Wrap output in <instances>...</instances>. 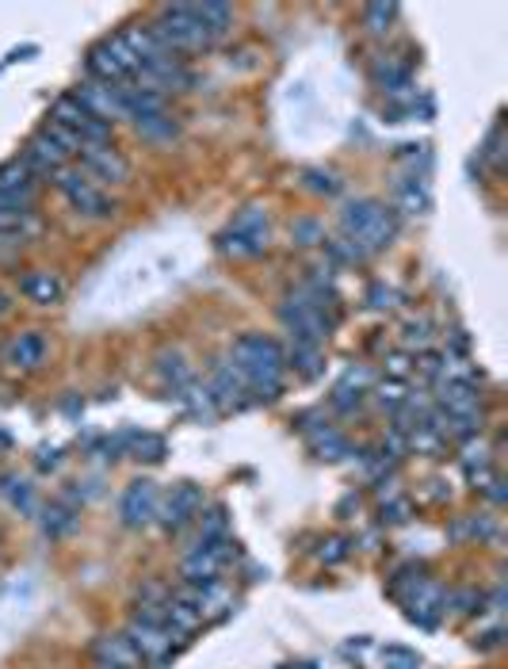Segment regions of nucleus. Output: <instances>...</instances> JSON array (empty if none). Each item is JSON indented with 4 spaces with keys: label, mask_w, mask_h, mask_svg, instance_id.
Returning a JSON list of instances; mask_svg holds the SVG:
<instances>
[{
    "label": "nucleus",
    "mask_w": 508,
    "mask_h": 669,
    "mask_svg": "<svg viewBox=\"0 0 508 669\" xmlns=\"http://www.w3.org/2000/svg\"><path fill=\"white\" fill-rule=\"evenodd\" d=\"M230 363L237 368V375H241L245 391L252 398H265V402H272V398L283 391V375H287V356L279 349V341L265 333H245L234 341L230 349Z\"/></svg>",
    "instance_id": "1"
},
{
    "label": "nucleus",
    "mask_w": 508,
    "mask_h": 669,
    "mask_svg": "<svg viewBox=\"0 0 508 669\" xmlns=\"http://www.w3.org/2000/svg\"><path fill=\"white\" fill-rule=\"evenodd\" d=\"M134 84H142V89L157 92V96L168 100V92H184L191 84V73L184 70L180 58H165V62L149 65V70H142L138 78H134Z\"/></svg>",
    "instance_id": "16"
},
{
    "label": "nucleus",
    "mask_w": 508,
    "mask_h": 669,
    "mask_svg": "<svg viewBox=\"0 0 508 669\" xmlns=\"http://www.w3.org/2000/svg\"><path fill=\"white\" fill-rule=\"evenodd\" d=\"M313 447L321 452V460H341V455H349V444H344V436H336L333 429H321V433L313 436Z\"/></svg>",
    "instance_id": "34"
},
{
    "label": "nucleus",
    "mask_w": 508,
    "mask_h": 669,
    "mask_svg": "<svg viewBox=\"0 0 508 669\" xmlns=\"http://www.w3.org/2000/svg\"><path fill=\"white\" fill-rule=\"evenodd\" d=\"M157 379L176 398H180L191 383H196V375H191V363L184 360V352H160L157 356Z\"/></svg>",
    "instance_id": "23"
},
{
    "label": "nucleus",
    "mask_w": 508,
    "mask_h": 669,
    "mask_svg": "<svg viewBox=\"0 0 508 669\" xmlns=\"http://www.w3.org/2000/svg\"><path fill=\"white\" fill-rule=\"evenodd\" d=\"M203 510V490L196 482H180V486H173V494L165 497V502H157V521L160 528L168 532H180L184 524H191Z\"/></svg>",
    "instance_id": "11"
},
{
    "label": "nucleus",
    "mask_w": 508,
    "mask_h": 669,
    "mask_svg": "<svg viewBox=\"0 0 508 669\" xmlns=\"http://www.w3.org/2000/svg\"><path fill=\"white\" fill-rule=\"evenodd\" d=\"M20 295L35 307H58L65 299V279L50 268H31L20 276Z\"/></svg>",
    "instance_id": "17"
},
{
    "label": "nucleus",
    "mask_w": 508,
    "mask_h": 669,
    "mask_svg": "<svg viewBox=\"0 0 508 669\" xmlns=\"http://www.w3.org/2000/svg\"><path fill=\"white\" fill-rule=\"evenodd\" d=\"M394 215L402 218V215H425L428 210V188H425V181L421 176H405V181H397V188H394Z\"/></svg>",
    "instance_id": "24"
},
{
    "label": "nucleus",
    "mask_w": 508,
    "mask_h": 669,
    "mask_svg": "<svg viewBox=\"0 0 508 669\" xmlns=\"http://www.w3.org/2000/svg\"><path fill=\"white\" fill-rule=\"evenodd\" d=\"M272 241V226H268V210L260 203H249L245 210H237L234 223L218 234V249L226 257H260Z\"/></svg>",
    "instance_id": "4"
},
{
    "label": "nucleus",
    "mask_w": 508,
    "mask_h": 669,
    "mask_svg": "<svg viewBox=\"0 0 508 669\" xmlns=\"http://www.w3.org/2000/svg\"><path fill=\"white\" fill-rule=\"evenodd\" d=\"M157 502H160V494H157L154 482L138 478V482L126 486L123 502H118V516H123L126 528H146V524L157 521Z\"/></svg>",
    "instance_id": "13"
},
{
    "label": "nucleus",
    "mask_w": 508,
    "mask_h": 669,
    "mask_svg": "<svg viewBox=\"0 0 508 669\" xmlns=\"http://www.w3.org/2000/svg\"><path fill=\"white\" fill-rule=\"evenodd\" d=\"M54 188L65 196V203L73 207V215L92 218V223H107V218H115V210H118V203L107 196V188L92 184L81 168H62V173L54 176Z\"/></svg>",
    "instance_id": "5"
},
{
    "label": "nucleus",
    "mask_w": 508,
    "mask_h": 669,
    "mask_svg": "<svg viewBox=\"0 0 508 669\" xmlns=\"http://www.w3.org/2000/svg\"><path fill=\"white\" fill-rule=\"evenodd\" d=\"M307 188H310V192H325V196H333V192L341 188V184H336L329 173H318V168H310V173H307Z\"/></svg>",
    "instance_id": "39"
},
{
    "label": "nucleus",
    "mask_w": 508,
    "mask_h": 669,
    "mask_svg": "<svg viewBox=\"0 0 508 669\" xmlns=\"http://www.w3.org/2000/svg\"><path fill=\"white\" fill-rule=\"evenodd\" d=\"M118 89H123V84L84 81V84H77V92H73V100H77V104H81L89 115H96L100 123L115 126V119H123V100H118Z\"/></svg>",
    "instance_id": "14"
},
{
    "label": "nucleus",
    "mask_w": 508,
    "mask_h": 669,
    "mask_svg": "<svg viewBox=\"0 0 508 669\" xmlns=\"http://www.w3.org/2000/svg\"><path fill=\"white\" fill-rule=\"evenodd\" d=\"M39 176L20 157L0 165V207H35Z\"/></svg>",
    "instance_id": "12"
},
{
    "label": "nucleus",
    "mask_w": 508,
    "mask_h": 669,
    "mask_svg": "<svg viewBox=\"0 0 508 669\" xmlns=\"http://www.w3.org/2000/svg\"><path fill=\"white\" fill-rule=\"evenodd\" d=\"M375 398H379V405H383V410L397 413L405 405V398H409V387H405L402 379H383V383L375 387Z\"/></svg>",
    "instance_id": "33"
},
{
    "label": "nucleus",
    "mask_w": 508,
    "mask_h": 669,
    "mask_svg": "<svg viewBox=\"0 0 508 669\" xmlns=\"http://www.w3.org/2000/svg\"><path fill=\"white\" fill-rule=\"evenodd\" d=\"M134 131H138L146 142H173L176 134H180V123H176V115L165 107V112H154V115H146V119H134Z\"/></svg>",
    "instance_id": "26"
},
{
    "label": "nucleus",
    "mask_w": 508,
    "mask_h": 669,
    "mask_svg": "<svg viewBox=\"0 0 508 669\" xmlns=\"http://www.w3.org/2000/svg\"><path fill=\"white\" fill-rule=\"evenodd\" d=\"M234 558L230 552V539H210V544H191V552L184 555L180 574H184V586H215L218 574L226 570V563Z\"/></svg>",
    "instance_id": "8"
},
{
    "label": "nucleus",
    "mask_w": 508,
    "mask_h": 669,
    "mask_svg": "<svg viewBox=\"0 0 508 669\" xmlns=\"http://www.w3.org/2000/svg\"><path fill=\"white\" fill-rule=\"evenodd\" d=\"M73 157H77V154H73V150H65L62 142H58L54 134H46V131L31 134L28 146H23V154H20V161L35 176H58L62 168H70Z\"/></svg>",
    "instance_id": "10"
},
{
    "label": "nucleus",
    "mask_w": 508,
    "mask_h": 669,
    "mask_svg": "<svg viewBox=\"0 0 508 669\" xmlns=\"http://www.w3.org/2000/svg\"><path fill=\"white\" fill-rule=\"evenodd\" d=\"M367 299H371V307H375V310H391L397 302V291H394V287H386V284H375Z\"/></svg>",
    "instance_id": "38"
},
{
    "label": "nucleus",
    "mask_w": 508,
    "mask_h": 669,
    "mask_svg": "<svg viewBox=\"0 0 508 669\" xmlns=\"http://www.w3.org/2000/svg\"><path fill=\"white\" fill-rule=\"evenodd\" d=\"M8 310H12V302H8V295H4V291H0V318H4V315H8Z\"/></svg>",
    "instance_id": "43"
},
{
    "label": "nucleus",
    "mask_w": 508,
    "mask_h": 669,
    "mask_svg": "<svg viewBox=\"0 0 508 669\" xmlns=\"http://www.w3.org/2000/svg\"><path fill=\"white\" fill-rule=\"evenodd\" d=\"M397 4H367L363 8V28L371 31V35H386V31L394 28V20H397Z\"/></svg>",
    "instance_id": "31"
},
{
    "label": "nucleus",
    "mask_w": 508,
    "mask_h": 669,
    "mask_svg": "<svg viewBox=\"0 0 508 669\" xmlns=\"http://www.w3.org/2000/svg\"><path fill=\"white\" fill-rule=\"evenodd\" d=\"M463 471H467V478L474 482V486H486L489 478H494V455H489L486 444H474V440H467V447H463L459 455Z\"/></svg>",
    "instance_id": "25"
},
{
    "label": "nucleus",
    "mask_w": 508,
    "mask_h": 669,
    "mask_svg": "<svg viewBox=\"0 0 508 669\" xmlns=\"http://www.w3.org/2000/svg\"><path fill=\"white\" fill-rule=\"evenodd\" d=\"M77 157H81V173L89 176L92 184H100V188L131 181V161L118 154L115 146H84Z\"/></svg>",
    "instance_id": "9"
},
{
    "label": "nucleus",
    "mask_w": 508,
    "mask_h": 669,
    "mask_svg": "<svg viewBox=\"0 0 508 669\" xmlns=\"http://www.w3.org/2000/svg\"><path fill=\"white\" fill-rule=\"evenodd\" d=\"M0 356H4V363L15 371H39L50 356V341H46V333H39V329H23V333H15L12 341L4 344Z\"/></svg>",
    "instance_id": "15"
},
{
    "label": "nucleus",
    "mask_w": 508,
    "mask_h": 669,
    "mask_svg": "<svg viewBox=\"0 0 508 669\" xmlns=\"http://www.w3.org/2000/svg\"><path fill=\"white\" fill-rule=\"evenodd\" d=\"M329 552H321V558H325V563H341L344 555H349V544H344V539H329Z\"/></svg>",
    "instance_id": "41"
},
{
    "label": "nucleus",
    "mask_w": 508,
    "mask_h": 669,
    "mask_svg": "<svg viewBox=\"0 0 508 669\" xmlns=\"http://www.w3.org/2000/svg\"><path fill=\"white\" fill-rule=\"evenodd\" d=\"M196 16L203 20V28L210 31V39H222L230 35L234 28V8L230 4H218V0H207V4H196Z\"/></svg>",
    "instance_id": "28"
},
{
    "label": "nucleus",
    "mask_w": 508,
    "mask_h": 669,
    "mask_svg": "<svg viewBox=\"0 0 508 669\" xmlns=\"http://www.w3.org/2000/svg\"><path fill=\"white\" fill-rule=\"evenodd\" d=\"M42 230L35 207H0V245H23Z\"/></svg>",
    "instance_id": "20"
},
{
    "label": "nucleus",
    "mask_w": 508,
    "mask_h": 669,
    "mask_svg": "<svg viewBox=\"0 0 508 669\" xmlns=\"http://www.w3.org/2000/svg\"><path fill=\"white\" fill-rule=\"evenodd\" d=\"M46 123H58L62 131H70L73 138L81 142V150L84 146H112V134H115V126H107V123H100L96 115H89L73 96H58L46 115Z\"/></svg>",
    "instance_id": "6"
},
{
    "label": "nucleus",
    "mask_w": 508,
    "mask_h": 669,
    "mask_svg": "<svg viewBox=\"0 0 508 669\" xmlns=\"http://www.w3.org/2000/svg\"><path fill=\"white\" fill-rule=\"evenodd\" d=\"M160 620H165V628L184 642V635L196 631L203 624V616H199V608L188 600V593L180 589V593H168L165 597V605H160Z\"/></svg>",
    "instance_id": "18"
},
{
    "label": "nucleus",
    "mask_w": 508,
    "mask_h": 669,
    "mask_svg": "<svg viewBox=\"0 0 508 669\" xmlns=\"http://www.w3.org/2000/svg\"><path fill=\"white\" fill-rule=\"evenodd\" d=\"M402 337H405V344H417V349H425V344L432 341L428 318H409V321H405V329H402Z\"/></svg>",
    "instance_id": "35"
},
{
    "label": "nucleus",
    "mask_w": 508,
    "mask_h": 669,
    "mask_svg": "<svg viewBox=\"0 0 508 669\" xmlns=\"http://www.w3.org/2000/svg\"><path fill=\"white\" fill-rule=\"evenodd\" d=\"M149 31H154V39L168 54H188V50L215 47L210 31L203 28V20L196 16V4H165L157 20L149 23Z\"/></svg>",
    "instance_id": "3"
},
{
    "label": "nucleus",
    "mask_w": 508,
    "mask_h": 669,
    "mask_svg": "<svg viewBox=\"0 0 508 669\" xmlns=\"http://www.w3.org/2000/svg\"><path fill=\"white\" fill-rule=\"evenodd\" d=\"M118 447H126V455L146 460V463L165 460V440L154 436V433H123L118 436Z\"/></svg>",
    "instance_id": "27"
},
{
    "label": "nucleus",
    "mask_w": 508,
    "mask_h": 669,
    "mask_svg": "<svg viewBox=\"0 0 508 669\" xmlns=\"http://www.w3.org/2000/svg\"><path fill=\"white\" fill-rule=\"evenodd\" d=\"M409 371H413L409 356H402V352L386 356V379H402V383H405V375H409Z\"/></svg>",
    "instance_id": "40"
},
{
    "label": "nucleus",
    "mask_w": 508,
    "mask_h": 669,
    "mask_svg": "<svg viewBox=\"0 0 508 669\" xmlns=\"http://www.w3.org/2000/svg\"><path fill=\"white\" fill-rule=\"evenodd\" d=\"M397 226L402 218L394 215L386 203L379 199H352L349 207L341 210V230L344 241L360 249V257H371V253H383L386 245L397 237Z\"/></svg>",
    "instance_id": "2"
},
{
    "label": "nucleus",
    "mask_w": 508,
    "mask_h": 669,
    "mask_svg": "<svg viewBox=\"0 0 508 669\" xmlns=\"http://www.w3.org/2000/svg\"><path fill=\"white\" fill-rule=\"evenodd\" d=\"M0 490H4V497L20 513H35V486H31L28 478H20V474H4V478H0Z\"/></svg>",
    "instance_id": "30"
},
{
    "label": "nucleus",
    "mask_w": 508,
    "mask_h": 669,
    "mask_svg": "<svg viewBox=\"0 0 508 669\" xmlns=\"http://www.w3.org/2000/svg\"><path fill=\"white\" fill-rule=\"evenodd\" d=\"M84 65H89V78L100 81V84H131V70H123V65H118V58L104 47V42L89 50Z\"/></svg>",
    "instance_id": "22"
},
{
    "label": "nucleus",
    "mask_w": 508,
    "mask_h": 669,
    "mask_svg": "<svg viewBox=\"0 0 508 669\" xmlns=\"http://www.w3.org/2000/svg\"><path fill=\"white\" fill-rule=\"evenodd\" d=\"M126 639H131V647L138 650L142 662H154V666H165L168 655L176 650V635L165 628V620L154 613H138L131 624H126Z\"/></svg>",
    "instance_id": "7"
},
{
    "label": "nucleus",
    "mask_w": 508,
    "mask_h": 669,
    "mask_svg": "<svg viewBox=\"0 0 508 669\" xmlns=\"http://www.w3.org/2000/svg\"><path fill=\"white\" fill-rule=\"evenodd\" d=\"M92 658H96V666L142 669L138 650L131 647V639H126V635H100V639L92 642Z\"/></svg>",
    "instance_id": "21"
},
{
    "label": "nucleus",
    "mask_w": 508,
    "mask_h": 669,
    "mask_svg": "<svg viewBox=\"0 0 508 669\" xmlns=\"http://www.w3.org/2000/svg\"><path fill=\"white\" fill-rule=\"evenodd\" d=\"M497 146H501V123H497L494 131H489V138H486V157H489V161L501 157V150H497Z\"/></svg>",
    "instance_id": "42"
},
{
    "label": "nucleus",
    "mask_w": 508,
    "mask_h": 669,
    "mask_svg": "<svg viewBox=\"0 0 508 669\" xmlns=\"http://www.w3.org/2000/svg\"><path fill=\"white\" fill-rule=\"evenodd\" d=\"M291 234H294V241H299V245H318V241H325V234H321V226L313 223V218H302V223H294Z\"/></svg>",
    "instance_id": "37"
},
{
    "label": "nucleus",
    "mask_w": 508,
    "mask_h": 669,
    "mask_svg": "<svg viewBox=\"0 0 508 669\" xmlns=\"http://www.w3.org/2000/svg\"><path fill=\"white\" fill-rule=\"evenodd\" d=\"M383 662H386V669H421V658L405 647H386Z\"/></svg>",
    "instance_id": "36"
},
{
    "label": "nucleus",
    "mask_w": 508,
    "mask_h": 669,
    "mask_svg": "<svg viewBox=\"0 0 508 669\" xmlns=\"http://www.w3.org/2000/svg\"><path fill=\"white\" fill-rule=\"evenodd\" d=\"M283 356H287V368H294L302 379H313L321 371V344L291 341V352H283Z\"/></svg>",
    "instance_id": "29"
},
{
    "label": "nucleus",
    "mask_w": 508,
    "mask_h": 669,
    "mask_svg": "<svg viewBox=\"0 0 508 669\" xmlns=\"http://www.w3.org/2000/svg\"><path fill=\"white\" fill-rule=\"evenodd\" d=\"M73 521H77V516H73L70 505H50V510L42 513V532H46L50 539H58L73 528Z\"/></svg>",
    "instance_id": "32"
},
{
    "label": "nucleus",
    "mask_w": 508,
    "mask_h": 669,
    "mask_svg": "<svg viewBox=\"0 0 508 669\" xmlns=\"http://www.w3.org/2000/svg\"><path fill=\"white\" fill-rule=\"evenodd\" d=\"M207 394H210V402L215 405H222V410H234V405H241L245 402V383H241V375H237V368L230 360H222V363H215V371H210V383H207Z\"/></svg>",
    "instance_id": "19"
}]
</instances>
